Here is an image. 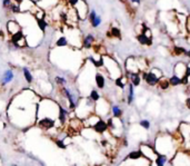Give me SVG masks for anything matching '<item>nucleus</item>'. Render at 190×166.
I'll return each mask as SVG.
<instances>
[{"label": "nucleus", "instance_id": "nucleus-1", "mask_svg": "<svg viewBox=\"0 0 190 166\" xmlns=\"http://www.w3.org/2000/svg\"><path fill=\"white\" fill-rule=\"evenodd\" d=\"M144 79L147 83L148 85L155 86L158 85V81H159V77L156 76V74L153 72H145L144 74Z\"/></svg>", "mask_w": 190, "mask_h": 166}, {"label": "nucleus", "instance_id": "nucleus-2", "mask_svg": "<svg viewBox=\"0 0 190 166\" xmlns=\"http://www.w3.org/2000/svg\"><path fill=\"white\" fill-rule=\"evenodd\" d=\"M38 125L42 129H51L55 127V120L50 117H45V118H41Z\"/></svg>", "mask_w": 190, "mask_h": 166}, {"label": "nucleus", "instance_id": "nucleus-3", "mask_svg": "<svg viewBox=\"0 0 190 166\" xmlns=\"http://www.w3.org/2000/svg\"><path fill=\"white\" fill-rule=\"evenodd\" d=\"M92 127L97 133H99V134H102V133H105L106 131L108 129V124L106 123V122H103L102 119H98L97 122L93 124Z\"/></svg>", "mask_w": 190, "mask_h": 166}, {"label": "nucleus", "instance_id": "nucleus-4", "mask_svg": "<svg viewBox=\"0 0 190 166\" xmlns=\"http://www.w3.org/2000/svg\"><path fill=\"white\" fill-rule=\"evenodd\" d=\"M25 39V36H23V34L21 32L20 30H18L17 32H15V34H12V36H11V43L16 46V47H19V43L20 41H22Z\"/></svg>", "mask_w": 190, "mask_h": 166}, {"label": "nucleus", "instance_id": "nucleus-5", "mask_svg": "<svg viewBox=\"0 0 190 166\" xmlns=\"http://www.w3.org/2000/svg\"><path fill=\"white\" fill-rule=\"evenodd\" d=\"M137 39H138V41H139L141 45H147V46H150L151 45V38H149L148 36L142 32V34H139L137 36Z\"/></svg>", "mask_w": 190, "mask_h": 166}, {"label": "nucleus", "instance_id": "nucleus-6", "mask_svg": "<svg viewBox=\"0 0 190 166\" xmlns=\"http://www.w3.org/2000/svg\"><path fill=\"white\" fill-rule=\"evenodd\" d=\"M129 77H130L131 84L134 86H138L140 84V77L138 72H129Z\"/></svg>", "mask_w": 190, "mask_h": 166}, {"label": "nucleus", "instance_id": "nucleus-7", "mask_svg": "<svg viewBox=\"0 0 190 166\" xmlns=\"http://www.w3.org/2000/svg\"><path fill=\"white\" fill-rule=\"evenodd\" d=\"M105 77L102 76L101 74H97L96 75V85L98 86V88H100V89H102L103 87H105Z\"/></svg>", "mask_w": 190, "mask_h": 166}, {"label": "nucleus", "instance_id": "nucleus-8", "mask_svg": "<svg viewBox=\"0 0 190 166\" xmlns=\"http://www.w3.org/2000/svg\"><path fill=\"white\" fill-rule=\"evenodd\" d=\"M95 41L92 35H87L86 38L84 39V48H90L92 46V43Z\"/></svg>", "mask_w": 190, "mask_h": 166}, {"label": "nucleus", "instance_id": "nucleus-9", "mask_svg": "<svg viewBox=\"0 0 190 166\" xmlns=\"http://www.w3.org/2000/svg\"><path fill=\"white\" fill-rule=\"evenodd\" d=\"M13 79V72L11 70H7L4 74V78H2V84H7L9 81H11Z\"/></svg>", "mask_w": 190, "mask_h": 166}, {"label": "nucleus", "instance_id": "nucleus-10", "mask_svg": "<svg viewBox=\"0 0 190 166\" xmlns=\"http://www.w3.org/2000/svg\"><path fill=\"white\" fill-rule=\"evenodd\" d=\"M166 162H167V157H166L165 155H161V154H158V155H157V158H156V161H155L156 165L162 166V165H165Z\"/></svg>", "mask_w": 190, "mask_h": 166}, {"label": "nucleus", "instance_id": "nucleus-11", "mask_svg": "<svg viewBox=\"0 0 190 166\" xmlns=\"http://www.w3.org/2000/svg\"><path fill=\"white\" fill-rule=\"evenodd\" d=\"M66 116H67V111H65L62 107H59V114H58V118H59V122L61 124L66 123Z\"/></svg>", "mask_w": 190, "mask_h": 166}, {"label": "nucleus", "instance_id": "nucleus-12", "mask_svg": "<svg viewBox=\"0 0 190 166\" xmlns=\"http://www.w3.org/2000/svg\"><path fill=\"white\" fill-rule=\"evenodd\" d=\"M144 156V154L141 151H135V152H131L129 155H128V158L130 159H138V158H141Z\"/></svg>", "mask_w": 190, "mask_h": 166}, {"label": "nucleus", "instance_id": "nucleus-13", "mask_svg": "<svg viewBox=\"0 0 190 166\" xmlns=\"http://www.w3.org/2000/svg\"><path fill=\"white\" fill-rule=\"evenodd\" d=\"M169 83H170V85H172V86H178L181 84V78L179 76H177V75H173V76L170 78Z\"/></svg>", "mask_w": 190, "mask_h": 166}, {"label": "nucleus", "instance_id": "nucleus-14", "mask_svg": "<svg viewBox=\"0 0 190 166\" xmlns=\"http://www.w3.org/2000/svg\"><path fill=\"white\" fill-rule=\"evenodd\" d=\"M158 85H159V87H160L161 89H167V88L169 87V85H170V83H169V80L162 78V79H159Z\"/></svg>", "mask_w": 190, "mask_h": 166}, {"label": "nucleus", "instance_id": "nucleus-15", "mask_svg": "<svg viewBox=\"0 0 190 166\" xmlns=\"http://www.w3.org/2000/svg\"><path fill=\"white\" fill-rule=\"evenodd\" d=\"M56 45H57L58 47H65V46H67V45H68L67 38H66V37H60V38H58V40H57Z\"/></svg>", "mask_w": 190, "mask_h": 166}, {"label": "nucleus", "instance_id": "nucleus-16", "mask_svg": "<svg viewBox=\"0 0 190 166\" xmlns=\"http://www.w3.org/2000/svg\"><path fill=\"white\" fill-rule=\"evenodd\" d=\"M23 76H25L26 80H27V83H32V80H34V78H32V76H31V74H30V72L28 70L27 68H23Z\"/></svg>", "mask_w": 190, "mask_h": 166}, {"label": "nucleus", "instance_id": "nucleus-17", "mask_svg": "<svg viewBox=\"0 0 190 166\" xmlns=\"http://www.w3.org/2000/svg\"><path fill=\"white\" fill-rule=\"evenodd\" d=\"M112 37H116V38H120L121 37V32H120V29L118 28H111L110 29V34Z\"/></svg>", "mask_w": 190, "mask_h": 166}, {"label": "nucleus", "instance_id": "nucleus-18", "mask_svg": "<svg viewBox=\"0 0 190 166\" xmlns=\"http://www.w3.org/2000/svg\"><path fill=\"white\" fill-rule=\"evenodd\" d=\"M99 98H100V96H99L97 90H95V89L91 90V93H90V99H91L92 102H98Z\"/></svg>", "mask_w": 190, "mask_h": 166}, {"label": "nucleus", "instance_id": "nucleus-19", "mask_svg": "<svg viewBox=\"0 0 190 166\" xmlns=\"http://www.w3.org/2000/svg\"><path fill=\"white\" fill-rule=\"evenodd\" d=\"M37 24H38L39 26V29L40 30H43L46 29V27H47V22L45 21V19H42V18H39L38 20H37Z\"/></svg>", "mask_w": 190, "mask_h": 166}, {"label": "nucleus", "instance_id": "nucleus-20", "mask_svg": "<svg viewBox=\"0 0 190 166\" xmlns=\"http://www.w3.org/2000/svg\"><path fill=\"white\" fill-rule=\"evenodd\" d=\"M132 100H134V85L130 84V85H129V96H128V103L131 104Z\"/></svg>", "mask_w": 190, "mask_h": 166}, {"label": "nucleus", "instance_id": "nucleus-21", "mask_svg": "<svg viewBox=\"0 0 190 166\" xmlns=\"http://www.w3.org/2000/svg\"><path fill=\"white\" fill-rule=\"evenodd\" d=\"M112 113H114V116L116 117V118L120 117V116H121V114H123L121 109H120L118 106H114V107H112Z\"/></svg>", "mask_w": 190, "mask_h": 166}, {"label": "nucleus", "instance_id": "nucleus-22", "mask_svg": "<svg viewBox=\"0 0 190 166\" xmlns=\"http://www.w3.org/2000/svg\"><path fill=\"white\" fill-rule=\"evenodd\" d=\"M100 24H101V18L98 17V16L95 18V19H93L92 21H91V25H92V27H95V28H96V27H98V26L100 25Z\"/></svg>", "mask_w": 190, "mask_h": 166}, {"label": "nucleus", "instance_id": "nucleus-23", "mask_svg": "<svg viewBox=\"0 0 190 166\" xmlns=\"http://www.w3.org/2000/svg\"><path fill=\"white\" fill-rule=\"evenodd\" d=\"M173 51H175V54H176V55H182V54H185V52H186L185 48H182V47H175L173 48Z\"/></svg>", "mask_w": 190, "mask_h": 166}, {"label": "nucleus", "instance_id": "nucleus-24", "mask_svg": "<svg viewBox=\"0 0 190 166\" xmlns=\"http://www.w3.org/2000/svg\"><path fill=\"white\" fill-rule=\"evenodd\" d=\"M140 126L146 128V129H149V128H150V123H149L148 120H146V119H144V120L140 122Z\"/></svg>", "mask_w": 190, "mask_h": 166}, {"label": "nucleus", "instance_id": "nucleus-25", "mask_svg": "<svg viewBox=\"0 0 190 166\" xmlns=\"http://www.w3.org/2000/svg\"><path fill=\"white\" fill-rule=\"evenodd\" d=\"M10 8H11V10H12V13H20L21 11V9H20V7L18 6V4H11V6H10Z\"/></svg>", "mask_w": 190, "mask_h": 166}, {"label": "nucleus", "instance_id": "nucleus-26", "mask_svg": "<svg viewBox=\"0 0 190 166\" xmlns=\"http://www.w3.org/2000/svg\"><path fill=\"white\" fill-rule=\"evenodd\" d=\"M97 17V15H96V11H95V10H91V11H90V13H89L88 15V19H89V21L91 22L93 20V19H95V18Z\"/></svg>", "mask_w": 190, "mask_h": 166}, {"label": "nucleus", "instance_id": "nucleus-27", "mask_svg": "<svg viewBox=\"0 0 190 166\" xmlns=\"http://www.w3.org/2000/svg\"><path fill=\"white\" fill-rule=\"evenodd\" d=\"M116 85L118 86V87H120V88H123V87H125V83H123V79H121V78H117V79H116Z\"/></svg>", "mask_w": 190, "mask_h": 166}, {"label": "nucleus", "instance_id": "nucleus-28", "mask_svg": "<svg viewBox=\"0 0 190 166\" xmlns=\"http://www.w3.org/2000/svg\"><path fill=\"white\" fill-rule=\"evenodd\" d=\"M56 81L58 83V84H61V85H65L67 81H66V79L65 78H61V77H57L56 78Z\"/></svg>", "mask_w": 190, "mask_h": 166}, {"label": "nucleus", "instance_id": "nucleus-29", "mask_svg": "<svg viewBox=\"0 0 190 166\" xmlns=\"http://www.w3.org/2000/svg\"><path fill=\"white\" fill-rule=\"evenodd\" d=\"M56 144H57V146H58L59 148H66V145H65V143H63L62 141H57Z\"/></svg>", "mask_w": 190, "mask_h": 166}, {"label": "nucleus", "instance_id": "nucleus-30", "mask_svg": "<svg viewBox=\"0 0 190 166\" xmlns=\"http://www.w3.org/2000/svg\"><path fill=\"white\" fill-rule=\"evenodd\" d=\"M4 8H9L10 6H11V0H4V2H2Z\"/></svg>", "mask_w": 190, "mask_h": 166}, {"label": "nucleus", "instance_id": "nucleus-31", "mask_svg": "<svg viewBox=\"0 0 190 166\" xmlns=\"http://www.w3.org/2000/svg\"><path fill=\"white\" fill-rule=\"evenodd\" d=\"M78 1H79V0H68V2H69V4H70L71 7L76 6V4H78Z\"/></svg>", "mask_w": 190, "mask_h": 166}, {"label": "nucleus", "instance_id": "nucleus-32", "mask_svg": "<svg viewBox=\"0 0 190 166\" xmlns=\"http://www.w3.org/2000/svg\"><path fill=\"white\" fill-rule=\"evenodd\" d=\"M187 28H188V30H189V32H190V17L188 18V20H187Z\"/></svg>", "mask_w": 190, "mask_h": 166}, {"label": "nucleus", "instance_id": "nucleus-33", "mask_svg": "<svg viewBox=\"0 0 190 166\" xmlns=\"http://www.w3.org/2000/svg\"><path fill=\"white\" fill-rule=\"evenodd\" d=\"M186 105H187V107H188V108H189V109H190V98H188V99H187Z\"/></svg>", "mask_w": 190, "mask_h": 166}, {"label": "nucleus", "instance_id": "nucleus-34", "mask_svg": "<svg viewBox=\"0 0 190 166\" xmlns=\"http://www.w3.org/2000/svg\"><path fill=\"white\" fill-rule=\"evenodd\" d=\"M23 0H15V2H17L18 4H21V2H22Z\"/></svg>", "mask_w": 190, "mask_h": 166}, {"label": "nucleus", "instance_id": "nucleus-35", "mask_svg": "<svg viewBox=\"0 0 190 166\" xmlns=\"http://www.w3.org/2000/svg\"><path fill=\"white\" fill-rule=\"evenodd\" d=\"M131 1H132V2H137V4H139L140 2V0H131Z\"/></svg>", "mask_w": 190, "mask_h": 166}, {"label": "nucleus", "instance_id": "nucleus-36", "mask_svg": "<svg viewBox=\"0 0 190 166\" xmlns=\"http://www.w3.org/2000/svg\"><path fill=\"white\" fill-rule=\"evenodd\" d=\"M187 55H188V57H190V50L188 51V52H187Z\"/></svg>", "mask_w": 190, "mask_h": 166}]
</instances>
